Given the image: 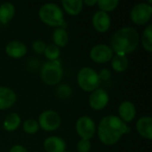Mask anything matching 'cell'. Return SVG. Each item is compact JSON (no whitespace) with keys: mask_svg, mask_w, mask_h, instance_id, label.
Masks as SVG:
<instances>
[{"mask_svg":"<svg viewBox=\"0 0 152 152\" xmlns=\"http://www.w3.org/2000/svg\"><path fill=\"white\" fill-rule=\"evenodd\" d=\"M114 56V52L110 45L105 44H99L94 45L90 51V58L96 63H107L111 61Z\"/></svg>","mask_w":152,"mask_h":152,"instance_id":"9","label":"cell"},{"mask_svg":"<svg viewBox=\"0 0 152 152\" xmlns=\"http://www.w3.org/2000/svg\"><path fill=\"white\" fill-rule=\"evenodd\" d=\"M140 36L132 27H123L117 30L111 37V49L117 55H125L136 50L139 45Z\"/></svg>","mask_w":152,"mask_h":152,"instance_id":"2","label":"cell"},{"mask_svg":"<svg viewBox=\"0 0 152 152\" xmlns=\"http://www.w3.org/2000/svg\"><path fill=\"white\" fill-rule=\"evenodd\" d=\"M6 54L13 59H20L27 53V46L19 40L9 42L5 46Z\"/></svg>","mask_w":152,"mask_h":152,"instance_id":"13","label":"cell"},{"mask_svg":"<svg viewBox=\"0 0 152 152\" xmlns=\"http://www.w3.org/2000/svg\"><path fill=\"white\" fill-rule=\"evenodd\" d=\"M76 130L81 139L90 140L95 134L96 126L94 121L90 117L82 116L76 123Z\"/></svg>","mask_w":152,"mask_h":152,"instance_id":"8","label":"cell"},{"mask_svg":"<svg viewBox=\"0 0 152 152\" xmlns=\"http://www.w3.org/2000/svg\"><path fill=\"white\" fill-rule=\"evenodd\" d=\"M40 76L43 82L48 86L59 84L63 77V69L59 60L45 62L41 68Z\"/></svg>","mask_w":152,"mask_h":152,"instance_id":"5","label":"cell"},{"mask_svg":"<svg viewBox=\"0 0 152 152\" xmlns=\"http://www.w3.org/2000/svg\"><path fill=\"white\" fill-rule=\"evenodd\" d=\"M129 132L130 128L127 125L115 115L104 117L97 128L99 140L106 146L116 144L124 134Z\"/></svg>","mask_w":152,"mask_h":152,"instance_id":"1","label":"cell"},{"mask_svg":"<svg viewBox=\"0 0 152 152\" xmlns=\"http://www.w3.org/2000/svg\"><path fill=\"white\" fill-rule=\"evenodd\" d=\"M20 117L17 113H10L4 121V128L7 132H13L18 129L20 125Z\"/></svg>","mask_w":152,"mask_h":152,"instance_id":"20","label":"cell"},{"mask_svg":"<svg viewBox=\"0 0 152 152\" xmlns=\"http://www.w3.org/2000/svg\"><path fill=\"white\" fill-rule=\"evenodd\" d=\"M129 64L128 58L125 55H114L111 59V67L116 72H124Z\"/></svg>","mask_w":152,"mask_h":152,"instance_id":"21","label":"cell"},{"mask_svg":"<svg viewBox=\"0 0 152 152\" xmlns=\"http://www.w3.org/2000/svg\"><path fill=\"white\" fill-rule=\"evenodd\" d=\"M118 114H119V118L126 123L132 122L135 116H136V108L134 104L129 101H125L120 103L118 107Z\"/></svg>","mask_w":152,"mask_h":152,"instance_id":"12","label":"cell"},{"mask_svg":"<svg viewBox=\"0 0 152 152\" xmlns=\"http://www.w3.org/2000/svg\"><path fill=\"white\" fill-rule=\"evenodd\" d=\"M40 20L50 27L61 28L64 23L63 12L61 8L54 3L43 4L38 11Z\"/></svg>","mask_w":152,"mask_h":152,"instance_id":"3","label":"cell"},{"mask_svg":"<svg viewBox=\"0 0 152 152\" xmlns=\"http://www.w3.org/2000/svg\"><path fill=\"white\" fill-rule=\"evenodd\" d=\"M15 14V7L12 3L6 2L0 5V23L7 24Z\"/></svg>","mask_w":152,"mask_h":152,"instance_id":"18","label":"cell"},{"mask_svg":"<svg viewBox=\"0 0 152 152\" xmlns=\"http://www.w3.org/2000/svg\"><path fill=\"white\" fill-rule=\"evenodd\" d=\"M45 47H46V45L42 40H35L32 43V48L36 53H38V54L44 53Z\"/></svg>","mask_w":152,"mask_h":152,"instance_id":"27","label":"cell"},{"mask_svg":"<svg viewBox=\"0 0 152 152\" xmlns=\"http://www.w3.org/2000/svg\"><path fill=\"white\" fill-rule=\"evenodd\" d=\"M92 24L96 31L104 33L109 30L111 24V20L108 13L102 11H97L92 18Z\"/></svg>","mask_w":152,"mask_h":152,"instance_id":"11","label":"cell"},{"mask_svg":"<svg viewBox=\"0 0 152 152\" xmlns=\"http://www.w3.org/2000/svg\"><path fill=\"white\" fill-rule=\"evenodd\" d=\"M39 128H42L46 132H53L60 128L61 124V118L60 115L54 110H45L38 118Z\"/></svg>","mask_w":152,"mask_h":152,"instance_id":"6","label":"cell"},{"mask_svg":"<svg viewBox=\"0 0 152 152\" xmlns=\"http://www.w3.org/2000/svg\"><path fill=\"white\" fill-rule=\"evenodd\" d=\"M96 4H98L100 11L108 13L117 9V7L119 4V1L118 0H100V1H97Z\"/></svg>","mask_w":152,"mask_h":152,"instance_id":"24","label":"cell"},{"mask_svg":"<svg viewBox=\"0 0 152 152\" xmlns=\"http://www.w3.org/2000/svg\"><path fill=\"white\" fill-rule=\"evenodd\" d=\"M44 54L48 60V61H53L59 60V57L61 55V51L58 46H56L53 44H51L46 45Z\"/></svg>","mask_w":152,"mask_h":152,"instance_id":"23","label":"cell"},{"mask_svg":"<svg viewBox=\"0 0 152 152\" xmlns=\"http://www.w3.org/2000/svg\"><path fill=\"white\" fill-rule=\"evenodd\" d=\"M152 15V6L148 3H140L135 4L131 10L132 21L139 26L148 23Z\"/></svg>","mask_w":152,"mask_h":152,"instance_id":"7","label":"cell"},{"mask_svg":"<svg viewBox=\"0 0 152 152\" xmlns=\"http://www.w3.org/2000/svg\"><path fill=\"white\" fill-rule=\"evenodd\" d=\"M53 41V45H55L56 46L60 47H64L69 41V35L67 30L61 27V28H57L53 30V36H52Z\"/></svg>","mask_w":152,"mask_h":152,"instance_id":"19","label":"cell"},{"mask_svg":"<svg viewBox=\"0 0 152 152\" xmlns=\"http://www.w3.org/2000/svg\"><path fill=\"white\" fill-rule=\"evenodd\" d=\"M23 131L28 134H35L39 130V126L37 120L29 118L24 121L22 126Z\"/></svg>","mask_w":152,"mask_h":152,"instance_id":"25","label":"cell"},{"mask_svg":"<svg viewBox=\"0 0 152 152\" xmlns=\"http://www.w3.org/2000/svg\"><path fill=\"white\" fill-rule=\"evenodd\" d=\"M66 148L65 141L58 136H50L44 142V149L46 152H64Z\"/></svg>","mask_w":152,"mask_h":152,"instance_id":"15","label":"cell"},{"mask_svg":"<svg viewBox=\"0 0 152 152\" xmlns=\"http://www.w3.org/2000/svg\"><path fill=\"white\" fill-rule=\"evenodd\" d=\"M136 130L138 134L147 139H152V118L151 117H142L136 123Z\"/></svg>","mask_w":152,"mask_h":152,"instance_id":"16","label":"cell"},{"mask_svg":"<svg viewBox=\"0 0 152 152\" xmlns=\"http://www.w3.org/2000/svg\"><path fill=\"white\" fill-rule=\"evenodd\" d=\"M142 45L145 51L151 53L152 52V25L150 24L142 32Z\"/></svg>","mask_w":152,"mask_h":152,"instance_id":"22","label":"cell"},{"mask_svg":"<svg viewBox=\"0 0 152 152\" xmlns=\"http://www.w3.org/2000/svg\"><path fill=\"white\" fill-rule=\"evenodd\" d=\"M91 151V142L89 140L81 139L77 143V151L89 152Z\"/></svg>","mask_w":152,"mask_h":152,"instance_id":"28","label":"cell"},{"mask_svg":"<svg viewBox=\"0 0 152 152\" xmlns=\"http://www.w3.org/2000/svg\"><path fill=\"white\" fill-rule=\"evenodd\" d=\"M9 152H28V151L21 145H14Z\"/></svg>","mask_w":152,"mask_h":152,"instance_id":"30","label":"cell"},{"mask_svg":"<svg viewBox=\"0 0 152 152\" xmlns=\"http://www.w3.org/2000/svg\"><path fill=\"white\" fill-rule=\"evenodd\" d=\"M64 152H71V151H65Z\"/></svg>","mask_w":152,"mask_h":152,"instance_id":"32","label":"cell"},{"mask_svg":"<svg viewBox=\"0 0 152 152\" xmlns=\"http://www.w3.org/2000/svg\"><path fill=\"white\" fill-rule=\"evenodd\" d=\"M71 88L68 85H61L57 88V95L61 99L69 98L71 95Z\"/></svg>","mask_w":152,"mask_h":152,"instance_id":"26","label":"cell"},{"mask_svg":"<svg viewBox=\"0 0 152 152\" xmlns=\"http://www.w3.org/2000/svg\"><path fill=\"white\" fill-rule=\"evenodd\" d=\"M99 75V77L101 79V81H106V80H109L111 77V73L110 71L108 69H101V71L98 73Z\"/></svg>","mask_w":152,"mask_h":152,"instance_id":"29","label":"cell"},{"mask_svg":"<svg viewBox=\"0 0 152 152\" xmlns=\"http://www.w3.org/2000/svg\"><path fill=\"white\" fill-rule=\"evenodd\" d=\"M83 4L88 6H94V4H97V1L96 0H86V1H83Z\"/></svg>","mask_w":152,"mask_h":152,"instance_id":"31","label":"cell"},{"mask_svg":"<svg viewBox=\"0 0 152 152\" xmlns=\"http://www.w3.org/2000/svg\"><path fill=\"white\" fill-rule=\"evenodd\" d=\"M16 102V94L9 87L0 86V110L10 109Z\"/></svg>","mask_w":152,"mask_h":152,"instance_id":"14","label":"cell"},{"mask_svg":"<svg viewBox=\"0 0 152 152\" xmlns=\"http://www.w3.org/2000/svg\"><path fill=\"white\" fill-rule=\"evenodd\" d=\"M77 80L79 87L85 92L95 91L102 83L98 73L89 67H84L78 71Z\"/></svg>","mask_w":152,"mask_h":152,"instance_id":"4","label":"cell"},{"mask_svg":"<svg viewBox=\"0 0 152 152\" xmlns=\"http://www.w3.org/2000/svg\"><path fill=\"white\" fill-rule=\"evenodd\" d=\"M89 105L94 110H103L109 103L110 97L108 93L102 88H98L92 92L89 96Z\"/></svg>","mask_w":152,"mask_h":152,"instance_id":"10","label":"cell"},{"mask_svg":"<svg viewBox=\"0 0 152 152\" xmlns=\"http://www.w3.org/2000/svg\"><path fill=\"white\" fill-rule=\"evenodd\" d=\"M61 4L65 12L71 16L78 15L82 12L84 6L82 0H64L61 2Z\"/></svg>","mask_w":152,"mask_h":152,"instance_id":"17","label":"cell"}]
</instances>
